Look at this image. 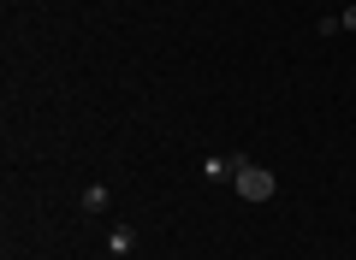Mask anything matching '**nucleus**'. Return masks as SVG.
Here are the masks:
<instances>
[{
  "label": "nucleus",
  "instance_id": "2",
  "mask_svg": "<svg viewBox=\"0 0 356 260\" xmlns=\"http://www.w3.org/2000/svg\"><path fill=\"white\" fill-rule=\"evenodd\" d=\"M238 166H243L238 154H214V160L202 166V177H226V172H238Z\"/></svg>",
  "mask_w": 356,
  "mask_h": 260
},
{
  "label": "nucleus",
  "instance_id": "3",
  "mask_svg": "<svg viewBox=\"0 0 356 260\" xmlns=\"http://www.w3.org/2000/svg\"><path fill=\"white\" fill-rule=\"evenodd\" d=\"M83 207H89V213H102V207H107V189H102V184H89V189H83Z\"/></svg>",
  "mask_w": 356,
  "mask_h": 260
},
{
  "label": "nucleus",
  "instance_id": "1",
  "mask_svg": "<svg viewBox=\"0 0 356 260\" xmlns=\"http://www.w3.org/2000/svg\"><path fill=\"white\" fill-rule=\"evenodd\" d=\"M232 184H238V196H243V201H273V189H280V177L267 172V166H250V160H243L238 172H232Z\"/></svg>",
  "mask_w": 356,
  "mask_h": 260
},
{
  "label": "nucleus",
  "instance_id": "4",
  "mask_svg": "<svg viewBox=\"0 0 356 260\" xmlns=\"http://www.w3.org/2000/svg\"><path fill=\"white\" fill-rule=\"evenodd\" d=\"M339 24H344V30H356V6H344V18H339Z\"/></svg>",
  "mask_w": 356,
  "mask_h": 260
}]
</instances>
